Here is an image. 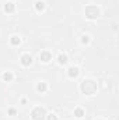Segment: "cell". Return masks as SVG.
<instances>
[{"instance_id": "cell-14", "label": "cell", "mask_w": 119, "mask_h": 120, "mask_svg": "<svg viewBox=\"0 0 119 120\" xmlns=\"http://www.w3.org/2000/svg\"><path fill=\"white\" fill-rule=\"evenodd\" d=\"M81 42H83L84 45H86V43H88V42H90V38L87 36V35H84V36H81Z\"/></svg>"}, {"instance_id": "cell-8", "label": "cell", "mask_w": 119, "mask_h": 120, "mask_svg": "<svg viewBox=\"0 0 119 120\" xmlns=\"http://www.w3.org/2000/svg\"><path fill=\"white\" fill-rule=\"evenodd\" d=\"M35 8H36L38 11H42V10L45 8V3H44V1H41V0H38V1L35 3Z\"/></svg>"}, {"instance_id": "cell-13", "label": "cell", "mask_w": 119, "mask_h": 120, "mask_svg": "<svg viewBox=\"0 0 119 120\" xmlns=\"http://www.w3.org/2000/svg\"><path fill=\"white\" fill-rule=\"evenodd\" d=\"M11 78H13V75H11L10 73H4V74H3V80H4V81H11Z\"/></svg>"}, {"instance_id": "cell-6", "label": "cell", "mask_w": 119, "mask_h": 120, "mask_svg": "<svg viewBox=\"0 0 119 120\" xmlns=\"http://www.w3.org/2000/svg\"><path fill=\"white\" fill-rule=\"evenodd\" d=\"M4 11H6V13H13V11H14V3H7V4H4Z\"/></svg>"}, {"instance_id": "cell-3", "label": "cell", "mask_w": 119, "mask_h": 120, "mask_svg": "<svg viewBox=\"0 0 119 120\" xmlns=\"http://www.w3.org/2000/svg\"><path fill=\"white\" fill-rule=\"evenodd\" d=\"M31 116H32V119L34 120H44L45 119V109L38 106V108H35V109L32 110Z\"/></svg>"}, {"instance_id": "cell-7", "label": "cell", "mask_w": 119, "mask_h": 120, "mask_svg": "<svg viewBox=\"0 0 119 120\" xmlns=\"http://www.w3.org/2000/svg\"><path fill=\"white\" fill-rule=\"evenodd\" d=\"M69 75L70 77H77L79 75V68L77 67H70L69 68Z\"/></svg>"}, {"instance_id": "cell-2", "label": "cell", "mask_w": 119, "mask_h": 120, "mask_svg": "<svg viewBox=\"0 0 119 120\" xmlns=\"http://www.w3.org/2000/svg\"><path fill=\"white\" fill-rule=\"evenodd\" d=\"M99 15V10L95 7V6H88L87 8H86V17L90 18V20H94V18H97Z\"/></svg>"}, {"instance_id": "cell-15", "label": "cell", "mask_w": 119, "mask_h": 120, "mask_svg": "<svg viewBox=\"0 0 119 120\" xmlns=\"http://www.w3.org/2000/svg\"><path fill=\"white\" fill-rule=\"evenodd\" d=\"M48 120H58V117H56L55 115H49V116H48Z\"/></svg>"}, {"instance_id": "cell-1", "label": "cell", "mask_w": 119, "mask_h": 120, "mask_svg": "<svg viewBox=\"0 0 119 120\" xmlns=\"http://www.w3.org/2000/svg\"><path fill=\"white\" fill-rule=\"evenodd\" d=\"M81 92L86 94V95H92L95 91H97V84L92 81V80H84L81 82Z\"/></svg>"}, {"instance_id": "cell-9", "label": "cell", "mask_w": 119, "mask_h": 120, "mask_svg": "<svg viewBox=\"0 0 119 120\" xmlns=\"http://www.w3.org/2000/svg\"><path fill=\"white\" fill-rule=\"evenodd\" d=\"M36 90L39 91V92H45V91H46V84H45V82H39V84L36 85Z\"/></svg>"}, {"instance_id": "cell-16", "label": "cell", "mask_w": 119, "mask_h": 120, "mask_svg": "<svg viewBox=\"0 0 119 120\" xmlns=\"http://www.w3.org/2000/svg\"><path fill=\"white\" fill-rule=\"evenodd\" d=\"M8 113H10V115H16V110H14V109H10Z\"/></svg>"}, {"instance_id": "cell-4", "label": "cell", "mask_w": 119, "mask_h": 120, "mask_svg": "<svg viewBox=\"0 0 119 120\" xmlns=\"http://www.w3.org/2000/svg\"><path fill=\"white\" fill-rule=\"evenodd\" d=\"M21 63L24 66H30L31 63H32V57H31L30 55H23L21 56Z\"/></svg>"}, {"instance_id": "cell-5", "label": "cell", "mask_w": 119, "mask_h": 120, "mask_svg": "<svg viewBox=\"0 0 119 120\" xmlns=\"http://www.w3.org/2000/svg\"><path fill=\"white\" fill-rule=\"evenodd\" d=\"M51 59H52V55H51L48 50H45V52H42V53H41V60H42V61H45V63H46V61H49Z\"/></svg>"}, {"instance_id": "cell-11", "label": "cell", "mask_w": 119, "mask_h": 120, "mask_svg": "<svg viewBox=\"0 0 119 120\" xmlns=\"http://www.w3.org/2000/svg\"><path fill=\"white\" fill-rule=\"evenodd\" d=\"M74 116H77V117H83V116H84V110L80 109V108L76 109V110H74Z\"/></svg>"}, {"instance_id": "cell-10", "label": "cell", "mask_w": 119, "mask_h": 120, "mask_svg": "<svg viewBox=\"0 0 119 120\" xmlns=\"http://www.w3.org/2000/svg\"><path fill=\"white\" fill-rule=\"evenodd\" d=\"M10 42H11V45L17 46V45H20V38H18V36H11Z\"/></svg>"}, {"instance_id": "cell-12", "label": "cell", "mask_w": 119, "mask_h": 120, "mask_svg": "<svg viewBox=\"0 0 119 120\" xmlns=\"http://www.w3.org/2000/svg\"><path fill=\"white\" fill-rule=\"evenodd\" d=\"M58 60H59L60 64H64V63L67 61V56H66V55H60L59 57H58Z\"/></svg>"}]
</instances>
